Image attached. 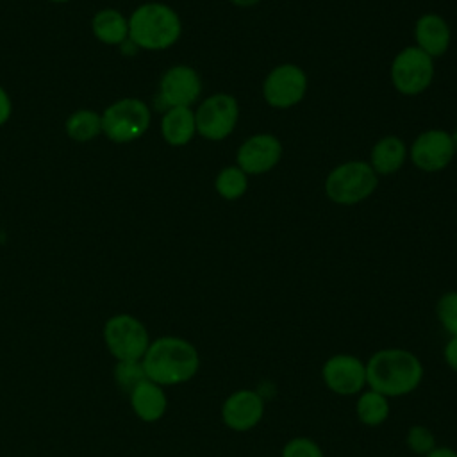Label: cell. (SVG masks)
I'll use <instances>...</instances> for the list:
<instances>
[{
  "label": "cell",
  "mask_w": 457,
  "mask_h": 457,
  "mask_svg": "<svg viewBox=\"0 0 457 457\" xmlns=\"http://www.w3.org/2000/svg\"><path fill=\"white\" fill-rule=\"evenodd\" d=\"M455 155L450 132L443 129H428L416 136L409 148V157L412 164L421 171H439L445 170Z\"/></svg>",
  "instance_id": "cell-10"
},
{
  "label": "cell",
  "mask_w": 457,
  "mask_h": 457,
  "mask_svg": "<svg viewBox=\"0 0 457 457\" xmlns=\"http://www.w3.org/2000/svg\"><path fill=\"white\" fill-rule=\"evenodd\" d=\"M436 314L443 328L448 334L457 336V291H448L437 300Z\"/></svg>",
  "instance_id": "cell-24"
},
{
  "label": "cell",
  "mask_w": 457,
  "mask_h": 457,
  "mask_svg": "<svg viewBox=\"0 0 457 457\" xmlns=\"http://www.w3.org/2000/svg\"><path fill=\"white\" fill-rule=\"evenodd\" d=\"M11 111H12L11 98H9V95L5 93V89L0 86V125H4V123L9 120Z\"/></svg>",
  "instance_id": "cell-28"
},
{
  "label": "cell",
  "mask_w": 457,
  "mask_h": 457,
  "mask_svg": "<svg viewBox=\"0 0 457 457\" xmlns=\"http://www.w3.org/2000/svg\"><path fill=\"white\" fill-rule=\"evenodd\" d=\"M282 457H323V450L309 437H293L284 445Z\"/></svg>",
  "instance_id": "cell-26"
},
{
  "label": "cell",
  "mask_w": 457,
  "mask_h": 457,
  "mask_svg": "<svg viewBox=\"0 0 457 457\" xmlns=\"http://www.w3.org/2000/svg\"><path fill=\"white\" fill-rule=\"evenodd\" d=\"M112 377H114L116 384L120 386V389H123L127 393L134 386H137L141 380L146 378L141 361H116Z\"/></svg>",
  "instance_id": "cell-23"
},
{
  "label": "cell",
  "mask_w": 457,
  "mask_h": 457,
  "mask_svg": "<svg viewBox=\"0 0 457 457\" xmlns=\"http://www.w3.org/2000/svg\"><path fill=\"white\" fill-rule=\"evenodd\" d=\"M443 355H445V362H446L453 371H457V336H452V339L445 345Z\"/></svg>",
  "instance_id": "cell-27"
},
{
  "label": "cell",
  "mask_w": 457,
  "mask_h": 457,
  "mask_svg": "<svg viewBox=\"0 0 457 457\" xmlns=\"http://www.w3.org/2000/svg\"><path fill=\"white\" fill-rule=\"evenodd\" d=\"M150 109L139 98H121L102 114V132L114 143H129L141 137L150 127Z\"/></svg>",
  "instance_id": "cell-6"
},
{
  "label": "cell",
  "mask_w": 457,
  "mask_h": 457,
  "mask_svg": "<svg viewBox=\"0 0 457 457\" xmlns=\"http://www.w3.org/2000/svg\"><path fill=\"white\" fill-rule=\"evenodd\" d=\"M202 93V80L196 70L177 64L166 70L159 82V104L170 107H191Z\"/></svg>",
  "instance_id": "cell-11"
},
{
  "label": "cell",
  "mask_w": 457,
  "mask_h": 457,
  "mask_svg": "<svg viewBox=\"0 0 457 457\" xmlns=\"http://www.w3.org/2000/svg\"><path fill=\"white\" fill-rule=\"evenodd\" d=\"M239 120V104L228 93H214L207 96L195 111L196 132L209 141L228 137Z\"/></svg>",
  "instance_id": "cell-8"
},
{
  "label": "cell",
  "mask_w": 457,
  "mask_h": 457,
  "mask_svg": "<svg viewBox=\"0 0 457 457\" xmlns=\"http://www.w3.org/2000/svg\"><path fill=\"white\" fill-rule=\"evenodd\" d=\"M182 21L166 4L148 2L129 18V39L143 50H164L179 41Z\"/></svg>",
  "instance_id": "cell-3"
},
{
  "label": "cell",
  "mask_w": 457,
  "mask_h": 457,
  "mask_svg": "<svg viewBox=\"0 0 457 457\" xmlns=\"http://www.w3.org/2000/svg\"><path fill=\"white\" fill-rule=\"evenodd\" d=\"M66 132L75 141H91L102 132V114L91 109L75 111L66 120Z\"/></svg>",
  "instance_id": "cell-21"
},
{
  "label": "cell",
  "mask_w": 457,
  "mask_h": 457,
  "mask_svg": "<svg viewBox=\"0 0 457 457\" xmlns=\"http://www.w3.org/2000/svg\"><path fill=\"white\" fill-rule=\"evenodd\" d=\"M378 175L370 162L346 161L336 166L325 179V193L337 205H353L377 189Z\"/></svg>",
  "instance_id": "cell-4"
},
{
  "label": "cell",
  "mask_w": 457,
  "mask_h": 457,
  "mask_svg": "<svg viewBox=\"0 0 457 457\" xmlns=\"http://www.w3.org/2000/svg\"><path fill=\"white\" fill-rule=\"evenodd\" d=\"M93 34L105 45H121L129 39V20L116 9H102L93 16Z\"/></svg>",
  "instance_id": "cell-19"
},
{
  "label": "cell",
  "mask_w": 457,
  "mask_h": 457,
  "mask_svg": "<svg viewBox=\"0 0 457 457\" xmlns=\"http://www.w3.org/2000/svg\"><path fill=\"white\" fill-rule=\"evenodd\" d=\"M325 386L341 396L361 393L366 386V364L350 353H337L325 361L321 368Z\"/></svg>",
  "instance_id": "cell-12"
},
{
  "label": "cell",
  "mask_w": 457,
  "mask_h": 457,
  "mask_svg": "<svg viewBox=\"0 0 457 457\" xmlns=\"http://www.w3.org/2000/svg\"><path fill=\"white\" fill-rule=\"evenodd\" d=\"M230 4H234L236 7H253L257 5L261 0H228Z\"/></svg>",
  "instance_id": "cell-30"
},
{
  "label": "cell",
  "mask_w": 457,
  "mask_h": 457,
  "mask_svg": "<svg viewBox=\"0 0 457 457\" xmlns=\"http://www.w3.org/2000/svg\"><path fill=\"white\" fill-rule=\"evenodd\" d=\"M421 378V361L403 348L378 350L366 362V384L387 398L412 393Z\"/></svg>",
  "instance_id": "cell-2"
},
{
  "label": "cell",
  "mask_w": 457,
  "mask_h": 457,
  "mask_svg": "<svg viewBox=\"0 0 457 457\" xmlns=\"http://www.w3.org/2000/svg\"><path fill=\"white\" fill-rule=\"evenodd\" d=\"M129 403L136 418L145 423H154L166 414L168 396L162 386L145 378L129 391Z\"/></svg>",
  "instance_id": "cell-16"
},
{
  "label": "cell",
  "mask_w": 457,
  "mask_h": 457,
  "mask_svg": "<svg viewBox=\"0 0 457 457\" xmlns=\"http://www.w3.org/2000/svg\"><path fill=\"white\" fill-rule=\"evenodd\" d=\"M216 193L225 200H237L248 189V175L239 166L223 168L214 180Z\"/></svg>",
  "instance_id": "cell-22"
},
{
  "label": "cell",
  "mask_w": 457,
  "mask_h": 457,
  "mask_svg": "<svg viewBox=\"0 0 457 457\" xmlns=\"http://www.w3.org/2000/svg\"><path fill=\"white\" fill-rule=\"evenodd\" d=\"M450 136H452V143H453V148H455V154H457V129Z\"/></svg>",
  "instance_id": "cell-31"
},
{
  "label": "cell",
  "mask_w": 457,
  "mask_h": 457,
  "mask_svg": "<svg viewBox=\"0 0 457 457\" xmlns=\"http://www.w3.org/2000/svg\"><path fill=\"white\" fill-rule=\"evenodd\" d=\"M355 412L361 423L368 427H378L382 425L387 416H389V400L387 396L368 389L361 393L357 403H355Z\"/></svg>",
  "instance_id": "cell-20"
},
{
  "label": "cell",
  "mask_w": 457,
  "mask_h": 457,
  "mask_svg": "<svg viewBox=\"0 0 457 457\" xmlns=\"http://www.w3.org/2000/svg\"><path fill=\"white\" fill-rule=\"evenodd\" d=\"M407 446L418 453V455H427L436 448V436L423 425H414L409 428L407 437H405Z\"/></svg>",
  "instance_id": "cell-25"
},
{
  "label": "cell",
  "mask_w": 457,
  "mask_h": 457,
  "mask_svg": "<svg viewBox=\"0 0 457 457\" xmlns=\"http://www.w3.org/2000/svg\"><path fill=\"white\" fill-rule=\"evenodd\" d=\"M414 39L416 46L434 59L441 57L448 50L452 41V30L443 16L436 12H427L416 20Z\"/></svg>",
  "instance_id": "cell-15"
},
{
  "label": "cell",
  "mask_w": 457,
  "mask_h": 457,
  "mask_svg": "<svg viewBox=\"0 0 457 457\" xmlns=\"http://www.w3.org/2000/svg\"><path fill=\"white\" fill-rule=\"evenodd\" d=\"M393 87L403 96H416L423 93L434 79V59L414 46L402 48L391 62Z\"/></svg>",
  "instance_id": "cell-7"
},
{
  "label": "cell",
  "mask_w": 457,
  "mask_h": 457,
  "mask_svg": "<svg viewBox=\"0 0 457 457\" xmlns=\"http://www.w3.org/2000/svg\"><path fill=\"white\" fill-rule=\"evenodd\" d=\"M262 416L264 398L253 389H237L221 405L223 423L236 432H246L257 427Z\"/></svg>",
  "instance_id": "cell-14"
},
{
  "label": "cell",
  "mask_w": 457,
  "mask_h": 457,
  "mask_svg": "<svg viewBox=\"0 0 457 457\" xmlns=\"http://www.w3.org/2000/svg\"><path fill=\"white\" fill-rule=\"evenodd\" d=\"M141 362L148 380L168 387L189 382L200 368V355L187 339L161 336L150 341Z\"/></svg>",
  "instance_id": "cell-1"
},
{
  "label": "cell",
  "mask_w": 457,
  "mask_h": 457,
  "mask_svg": "<svg viewBox=\"0 0 457 457\" xmlns=\"http://www.w3.org/2000/svg\"><path fill=\"white\" fill-rule=\"evenodd\" d=\"M407 154L409 150L398 136H384L371 148L370 166L377 175H391L403 166Z\"/></svg>",
  "instance_id": "cell-17"
},
{
  "label": "cell",
  "mask_w": 457,
  "mask_h": 457,
  "mask_svg": "<svg viewBox=\"0 0 457 457\" xmlns=\"http://www.w3.org/2000/svg\"><path fill=\"white\" fill-rule=\"evenodd\" d=\"M161 134L171 146L187 145L196 134L195 111L191 107H170L161 120Z\"/></svg>",
  "instance_id": "cell-18"
},
{
  "label": "cell",
  "mask_w": 457,
  "mask_h": 457,
  "mask_svg": "<svg viewBox=\"0 0 457 457\" xmlns=\"http://www.w3.org/2000/svg\"><path fill=\"white\" fill-rule=\"evenodd\" d=\"M102 336L107 352L116 361H141L152 341L145 323L127 312L107 318Z\"/></svg>",
  "instance_id": "cell-5"
},
{
  "label": "cell",
  "mask_w": 457,
  "mask_h": 457,
  "mask_svg": "<svg viewBox=\"0 0 457 457\" xmlns=\"http://www.w3.org/2000/svg\"><path fill=\"white\" fill-rule=\"evenodd\" d=\"M52 2H66V0H52Z\"/></svg>",
  "instance_id": "cell-32"
},
{
  "label": "cell",
  "mask_w": 457,
  "mask_h": 457,
  "mask_svg": "<svg viewBox=\"0 0 457 457\" xmlns=\"http://www.w3.org/2000/svg\"><path fill=\"white\" fill-rule=\"evenodd\" d=\"M425 457H457V452L453 448H448V446H436Z\"/></svg>",
  "instance_id": "cell-29"
},
{
  "label": "cell",
  "mask_w": 457,
  "mask_h": 457,
  "mask_svg": "<svg viewBox=\"0 0 457 457\" xmlns=\"http://www.w3.org/2000/svg\"><path fill=\"white\" fill-rule=\"evenodd\" d=\"M282 157V143L268 132L253 134L241 143L236 154V166L246 175H261L273 170Z\"/></svg>",
  "instance_id": "cell-13"
},
{
  "label": "cell",
  "mask_w": 457,
  "mask_h": 457,
  "mask_svg": "<svg viewBox=\"0 0 457 457\" xmlns=\"http://www.w3.org/2000/svg\"><path fill=\"white\" fill-rule=\"evenodd\" d=\"M307 73L291 62L275 66L262 82V98L275 109H289L300 104L307 93Z\"/></svg>",
  "instance_id": "cell-9"
}]
</instances>
